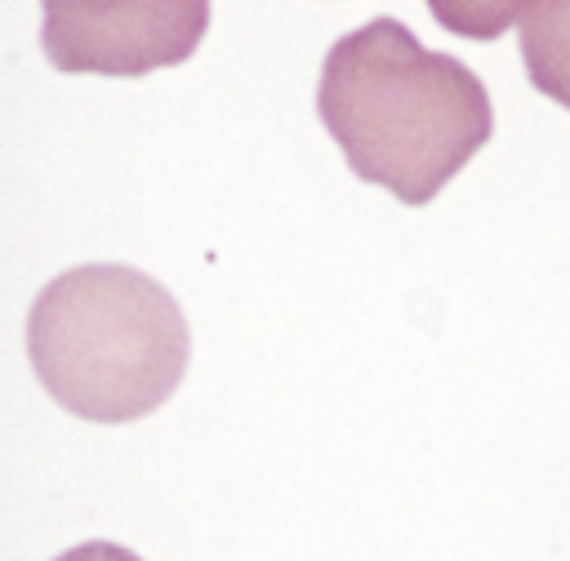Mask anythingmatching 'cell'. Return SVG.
Masks as SVG:
<instances>
[{"label": "cell", "instance_id": "cell-1", "mask_svg": "<svg viewBox=\"0 0 570 561\" xmlns=\"http://www.w3.org/2000/svg\"><path fill=\"white\" fill-rule=\"evenodd\" d=\"M316 116L347 169L405 205H428L494 129L481 76L423 49L396 18H370L330 45Z\"/></svg>", "mask_w": 570, "mask_h": 561}, {"label": "cell", "instance_id": "cell-2", "mask_svg": "<svg viewBox=\"0 0 570 561\" xmlns=\"http://www.w3.org/2000/svg\"><path fill=\"white\" fill-rule=\"evenodd\" d=\"M27 356L62 410L129 423L183 383L191 334L160 280L125 263H85L53 276L31 303Z\"/></svg>", "mask_w": 570, "mask_h": 561}, {"label": "cell", "instance_id": "cell-3", "mask_svg": "<svg viewBox=\"0 0 570 561\" xmlns=\"http://www.w3.org/2000/svg\"><path fill=\"white\" fill-rule=\"evenodd\" d=\"M40 45L58 71L142 76L196 53L209 0H40Z\"/></svg>", "mask_w": 570, "mask_h": 561}, {"label": "cell", "instance_id": "cell-4", "mask_svg": "<svg viewBox=\"0 0 570 561\" xmlns=\"http://www.w3.org/2000/svg\"><path fill=\"white\" fill-rule=\"evenodd\" d=\"M521 62L539 94L570 107V0H525Z\"/></svg>", "mask_w": 570, "mask_h": 561}, {"label": "cell", "instance_id": "cell-5", "mask_svg": "<svg viewBox=\"0 0 570 561\" xmlns=\"http://www.w3.org/2000/svg\"><path fill=\"white\" fill-rule=\"evenodd\" d=\"M432 18L468 40H494L512 27V18H521L525 0H428Z\"/></svg>", "mask_w": 570, "mask_h": 561}, {"label": "cell", "instance_id": "cell-6", "mask_svg": "<svg viewBox=\"0 0 570 561\" xmlns=\"http://www.w3.org/2000/svg\"><path fill=\"white\" fill-rule=\"evenodd\" d=\"M53 561H142V557H134V552L120 548V543H102V539H94V543H76V548H67V552L53 557Z\"/></svg>", "mask_w": 570, "mask_h": 561}]
</instances>
